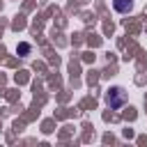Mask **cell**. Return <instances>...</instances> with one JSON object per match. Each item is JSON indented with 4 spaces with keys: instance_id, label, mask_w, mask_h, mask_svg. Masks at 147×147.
I'll return each mask as SVG.
<instances>
[{
    "instance_id": "cell-1",
    "label": "cell",
    "mask_w": 147,
    "mask_h": 147,
    "mask_svg": "<svg viewBox=\"0 0 147 147\" xmlns=\"http://www.w3.org/2000/svg\"><path fill=\"white\" fill-rule=\"evenodd\" d=\"M124 101V92L119 90V87H115L110 94H108V106H113V108H117L119 103Z\"/></svg>"
},
{
    "instance_id": "cell-2",
    "label": "cell",
    "mask_w": 147,
    "mask_h": 147,
    "mask_svg": "<svg viewBox=\"0 0 147 147\" xmlns=\"http://www.w3.org/2000/svg\"><path fill=\"white\" fill-rule=\"evenodd\" d=\"M113 7H115L119 14H126V11H131L133 0H113Z\"/></svg>"
}]
</instances>
